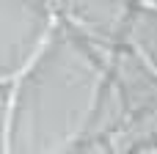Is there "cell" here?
Wrapping results in <instances>:
<instances>
[{"mask_svg": "<svg viewBox=\"0 0 157 154\" xmlns=\"http://www.w3.org/2000/svg\"><path fill=\"white\" fill-rule=\"evenodd\" d=\"M138 6H144V8H152V11H157V0H135Z\"/></svg>", "mask_w": 157, "mask_h": 154, "instance_id": "1", "label": "cell"}]
</instances>
